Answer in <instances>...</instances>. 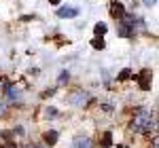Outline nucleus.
I'll list each match as a JSON object with an SVG mask.
<instances>
[{"label": "nucleus", "instance_id": "2", "mask_svg": "<svg viewBox=\"0 0 159 148\" xmlns=\"http://www.w3.org/2000/svg\"><path fill=\"white\" fill-rule=\"evenodd\" d=\"M148 76H151V72L144 70V72L140 74V78H138V85H140L142 91H148V89H151V78H148Z\"/></svg>", "mask_w": 159, "mask_h": 148}, {"label": "nucleus", "instance_id": "9", "mask_svg": "<svg viewBox=\"0 0 159 148\" xmlns=\"http://www.w3.org/2000/svg\"><path fill=\"white\" fill-rule=\"evenodd\" d=\"M85 99H87V93H81V91H76V93H72V98H70V102L79 106V104H83Z\"/></svg>", "mask_w": 159, "mask_h": 148}, {"label": "nucleus", "instance_id": "15", "mask_svg": "<svg viewBox=\"0 0 159 148\" xmlns=\"http://www.w3.org/2000/svg\"><path fill=\"white\" fill-rule=\"evenodd\" d=\"M4 112H7V106H4V102L0 99V114H4Z\"/></svg>", "mask_w": 159, "mask_h": 148}, {"label": "nucleus", "instance_id": "18", "mask_svg": "<svg viewBox=\"0 0 159 148\" xmlns=\"http://www.w3.org/2000/svg\"><path fill=\"white\" fill-rule=\"evenodd\" d=\"M51 4H60V0H49Z\"/></svg>", "mask_w": 159, "mask_h": 148}, {"label": "nucleus", "instance_id": "10", "mask_svg": "<svg viewBox=\"0 0 159 148\" xmlns=\"http://www.w3.org/2000/svg\"><path fill=\"white\" fill-rule=\"evenodd\" d=\"M93 30H96V36H104V34H106V30H108V28H106V25L104 24H96V28H93Z\"/></svg>", "mask_w": 159, "mask_h": 148}, {"label": "nucleus", "instance_id": "20", "mask_svg": "<svg viewBox=\"0 0 159 148\" xmlns=\"http://www.w3.org/2000/svg\"><path fill=\"white\" fill-rule=\"evenodd\" d=\"M119 148H125V146H123V144H121V146H119Z\"/></svg>", "mask_w": 159, "mask_h": 148}, {"label": "nucleus", "instance_id": "6", "mask_svg": "<svg viewBox=\"0 0 159 148\" xmlns=\"http://www.w3.org/2000/svg\"><path fill=\"white\" fill-rule=\"evenodd\" d=\"M4 93H7V98L11 99V102H15V99L19 98V89H17V87H13V85L4 87Z\"/></svg>", "mask_w": 159, "mask_h": 148}, {"label": "nucleus", "instance_id": "13", "mask_svg": "<svg viewBox=\"0 0 159 148\" xmlns=\"http://www.w3.org/2000/svg\"><path fill=\"white\" fill-rule=\"evenodd\" d=\"M68 76H70L68 72H61V74H60V78H57V81H60V85H61V83H66V81H68Z\"/></svg>", "mask_w": 159, "mask_h": 148}, {"label": "nucleus", "instance_id": "12", "mask_svg": "<svg viewBox=\"0 0 159 148\" xmlns=\"http://www.w3.org/2000/svg\"><path fill=\"white\" fill-rule=\"evenodd\" d=\"M91 45H93V49H104V47H106V42H104L102 38H93Z\"/></svg>", "mask_w": 159, "mask_h": 148}, {"label": "nucleus", "instance_id": "1", "mask_svg": "<svg viewBox=\"0 0 159 148\" xmlns=\"http://www.w3.org/2000/svg\"><path fill=\"white\" fill-rule=\"evenodd\" d=\"M132 131H138V133H142V131H151L153 127H155V116H153V112L148 110H138L136 112V116L132 119Z\"/></svg>", "mask_w": 159, "mask_h": 148}, {"label": "nucleus", "instance_id": "19", "mask_svg": "<svg viewBox=\"0 0 159 148\" xmlns=\"http://www.w3.org/2000/svg\"><path fill=\"white\" fill-rule=\"evenodd\" d=\"M144 2H147V4H153V2H155V0H144Z\"/></svg>", "mask_w": 159, "mask_h": 148}, {"label": "nucleus", "instance_id": "3", "mask_svg": "<svg viewBox=\"0 0 159 148\" xmlns=\"http://www.w3.org/2000/svg\"><path fill=\"white\" fill-rule=\"evenodd\" d=\"M110 15H112L115 19H121L123 15H125V9H123L121 2H112V4H110Z\"/></svg>", "mask_w": 159, "mask_h": 148}, {"label": "nucleus", "instance_id": "4", "mask_svg": "<svg viewBox=\"0 0 159 148\" xmlns=\"http://www.w3.org/2000/svg\"><path fill=\"white\" fill-rule=\"evenodd\" d=\"M70 148H91V142H89L87 136H79V137H74V142H72Z\"/></svg>", "mask_w": 159, "mask_h": 148}, {"label": "nucleus", "instance_id": "7", "mask_svg": "<svg viewBox=\"0 0 159 148\" xmlns=\"http://www.w3.org/2000/svg\"><path fill=\"white\" fill-rule=\"evenodd\" d=\"M57 131H53V129H51V131H47V133H45V144H47V148L49 146H55V142H57Z\"/></svg>", "mask_w": 159, "mask_h": 148}, {"label": "nucleus", "instance_id": "8", "mask_svg": "<svg viewBox=\"0 0 159 148\" xmlns=\"http://www.w3.org/2000/svg\"><path fill=\"white\" fill-rule=\"evenodd\" d=\"M100 146H102V148H110V146H112V133H110V131H104V133H102Z\"/></svg>", "mask_w": 159, "mask_h": 148}, {"label": "nucleus", "instance_id": "5", "mask_svg": "<svg viewBox=\"0 0 159 148\" xmlns=\"http://www.w3.org/2000/svg\"><path fill=\"white\" fill-rule=\"evenodd\" d=\"M76 15H79V9L74 7H61L57 11V17H76Z\"/></svg>", "mask_w": 159, "mask_h": 148}, {"label": "nucleus", "instance_id": "11", "mask_svg": "<svg viewBox=\"0 0 159 148\" xmlns=\"http://www.w3.org/2000/svg\"><path fill=\"white\" fill-rule=\"evenodd\" d=\"M129 76H132V70L129 68H123L121 72H119V81H129Z\"/></svg>", "mask_w": 159, "mask_h": 148}, {"label": "nucleus", "instance_id": "16", "mask_svg": "<svg viewBox=\"0 0 159 148\" xmlns=\"http://www.w3.org/2000/svg\"><path fill=\"white\" fill-rule=\"evenodd\" d=\"M0 148H17V146H15L13 142H7V144H2V146H0Z\"/></svg>", "mask_w": 159, "mask_h": 148}, {"label": "nucleus", "instance_id": "14", "mask_svg": "<svg viewBox=\"0 0 159 148\" xmlns=\"http://www.w3.org/2000/svg\"><path fill=\"white\" fill-rule=\"evenodd\" d=\"M55 114H57V110H55V108H47V116H49V119H53Z\"/></svg>", "mask_w": 159, "mask_h": 148}, {"label": "nucleus", "instance_id": "17", "mask_svg": "<svg viewBox=\"0 0 159 148\" xmlns=\"http://www.w3.org/2000/svg\"><path fill=\"white\" fill-rule=\"evenodd\" d=\"M28 148H47V146H40V144H32V146H28Z\"/></svg>", "mask_w": 159, "mask_h": 148}]
</instances>
